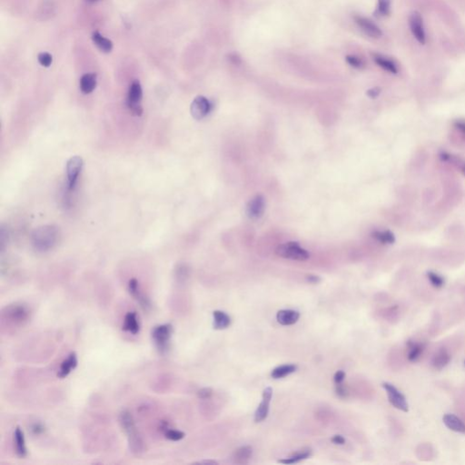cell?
<instances>
[{"instance_id": "cell-44", "label": "cell", "mask_w": 465, "mask_h": 465, "mask_svg": "<svg viewBox=\"0 0 465 465\" xmlns=\"http://www.w3.org/2000/svg\"><path fill=\"white\" fill-rule=\"evenodd\" d=\"M229 57L230 60L232 61V62H234L235 64H240V62H241L240 57L236 55V54H231V55H229Z\"/></svg>"}, {"instance_id": "cell-31", "label": "cell", "mask_w": 465, "mask_h": 465, "mask_svg": "<svg viewBox=\"0 0 465 465\" xmlns=\"http://www.w3.org/2000/svg\"><path fill=\"white\" fill-rule=\"evenodd\" d=\"M392 0H378L377 14L381 17H387L391 12Z\"/></svg>"}, {"instance_id": "cell-40", "label": "cell", "mask_w": 465, "mask_h": 465, "mask_svg": "<svg viewBox=\"0 0 465 465\" xmlns=\"http://www.w3.org/2000/svg\"><path fill=\"white\" fill-rule=\"evenodd\" d=\"M380 93H381V89L379 88H374L367 91V96L370 97L371 99H376Z\"/></svg>"}, {"instance_id": "cell-2", "label": "cell", "mask_w": 465, "mask_h": 465, "mask_svg": "<svg viewBox=\"0 0 465 465\" xmlns=\"http://www.w3.org/2000/svg\"><path fill=\"white\" fill-rule=\"evenodd\" d=\"M174 332L173 325L170 323H164L155 326L152 330L151 336L154 344L160 354L166 353L169 348L170 340Z\"/></svg>"}, {"instance_id": "cell-3", "label": "cell", "mask_w": 465, "mask_h": 465, "mask_svg": "<svg viewBox=\"0 0 465 465\" xmlns=\"http://www.w3.org/2000/svg\"><path fill=\"white\" fill-rule=\"evenodd\" d=\"M275 253L278 257L296 261H306L310 258L309 253L296 243H287L285 245H281L276 248Z\"/></svg>"}, {"instance_id": "cell-20", "label": "cell", "mask_w": 465, "mask_h": 465, "mask_svg": "<svg viewBox=\"0 0 465 465\" xmlns=\"http://www.w3.org/2000/svg\"><path fill=\"white\" fill-rule=\"evenodd\" d=\"M97 83H98V80H97L96 74L94 73L85 74L81 77L80 82H79V86H80L82 93L87 94V95L92 93L97 87Z\"/></svg>"}, {"instance_id": "cell-42", "label": "cell", "mask_w": 465, "mask_h": 465, "mask_svg": "<svg viewBox=\"0 0 465 465\" xmlns=\"http://www.w3.org/2000/svg\"><path fill=\"white\" fill-rule=\"evenodd\" d=\"M332 442L335 443V444L343 445V444H345V439L343 437V436H341V435H335V436H334L333 439H332Z\"/></svg>"}, {"instance_id": "cell-17", "label": "cell", "mask_w": 465, "mask_h": 465, "mask_svg": "<svg viewBox=\"0 0 465 465\" xmlns=\"http://www.w3.org/2000/svg\"><path fill=\"white\" fill-rule=\"evenodd\" d=\"M300 313L295 310H281L276 314L277 322L282 325H292L298 321Z\"/></svg>"}, {"instance_id": "cell-7", "label": "cell", "mask_w": 465, "mask_h": 465, "mask_svg": "<svg viewBox=\"0 0 465 465\" xmlns=\"http://www.w3.org/2000/svg\"><path fill=\"white\" fill-rule=\"evenodd\" d=\"M83 167V159L75 155L72 156L66 163V175H67V182H68V189L72 190L77 184L79 174Z\"/></svg>"}, {"instance_id": "cell-30", "label": "cell", "mask_w": 465, "mask_h": 465, "mask_svg": "<svg viewBox=\"0 0 465 465\" xmlns=\"http://www.w3.org/2000/svg\"><path fill=\"white\" fill-rule=\"evenodd\" d=\"M455 135L454 137H457L458 142L465 146V121H456L454 125Z\"/></svg>"}, {"instance_id": "cell-32", "label": "cell", "mask_w": 465, "mask_h": 465, "mask_svg": "<svg viewBox=\"0 0 465 465\" xmlns=\"http://www.w3.org/2000/svg\"><path fill=\"white\" fill-rule=\"evenodd\" d=\"M427 278L429 279L432 286H434L435 288H441L444 285V279L443 276H441L440 274H436L434 272H432V271L428 272Z\"/></svg>"}, {"instance_id": "cell-43", "label": "cell", "mask_w": 465, "mask_h": 465, "mask_svg": "<svg viewBox=\"0 0 465 465\" xmlns=\"http://www.w3.org/2000/svg\"><path fill=\"white\" fill-rule=\"evenodd\" d=\"M307 281L309 283H312V284H317L319 283L321 279L318 277V276H315V275H308L307 277Z\"/></svg>"}, {"instance_id": "cell-26", "label": "cell", "mask_w": 465, "mask_h": 465, "mask_svg": "<svg viewBox=\"0 0 465 465\" xmlns=\"http://www.w3.org/2000/svg\"><path fill=\"white\" fill-rule=\"evenodd\" d=\"M311 454H312V451L310 449H304V450L296 453V454H294L293 456H291L287 459L280 460L278 463L284 464V465H293V464L299 463L300 461H303V460L309 458L311 456Z\"/></svg>"}, {"instance_id": "cell-6", "label": "cell", "mask_w": 465, "mask_h": 465, "mask_svg": "<svg viewBox=\"0 0 465 465\" xmlns=\"http://www.w3.org/2000/svg\"><path fill=\"white\" fill-rule=\"evenodd\" d=\"M383 389L386 391L388 396L390 404L394 406V408L400 411L407 413L409 411V405L405 395L400 392L392 383H383Z\"/></svg>"}, {"instance_id": "cell-21", "label": "cell", "mask_w": 465, "mask_h": 465, "mask_svg": "<svg viewBox=\"0 0 465 465\" xmlns=\"http://www.w3.org/2000/svg\"><path fill=\"white\" fill-rule=\"evenodd\" d=\"M407 348H408V354H407L408 360L413 362L419 360V358L421 357L424 351L425 346L422 343H418V342L409 340L407 342Z\"/></svg>"}, {"instance_id": "cell-11", "label": "cell", "mask_w": 465, "mask_h": 465, "mask_svg": "<svg viewBox=\"0 0 465 465\" xmlns=\"http://www.w3.org/2000/svg\"><path fill=\"white\" fill-rule=\"evenodd\" d=\"M272 396H273V389L271 387H267L263 390V401L258 406V410L256 411V413H255L256 422H261L266 419V417L268 415L269 405L272 400Z\"/></svg>"}, {"instance_id": "cell-38", "label": "cell", "mask_w": 465, "mask_h": 465, "mask_svg": "<svg viewBox=\"0 0 465 465\" xmlns=\"http://www.w3.org/2000/svg\"><path fill=\"white\" fill-rule=\"evenodd\" d=\"M212 394H213V391L211 388H202L197 392L198 397L201 399H208L212 396Z\"/></svg>"}, {"instance_id": "cell-24", "label": "cell", "mask_w": 465, "mask_h": 465, "mask_svg": "<svg viewBox=\"0 0 465 465\" xmlns=\"http://www.w3.org/2000/svg\"><path fill=\"white\" fill-rule=\"evenodd\" d=\"M213 328L223 330L227 328L231 324V318L228 314L222 311H214L213 312Z\"/></svg>"}, {"instance_id": "cell-27", "label": "cell", "mask_w": 465, "mask_h": 465, "mask_svg": "<svg viewBox=\"0 0 465 465\" xmlns=\"http://www.w3.org/2000/svg\"><path fill=\"white\" fill-rule=\"evenodd\" d=\"M296 369H297V366L295 364L281 365V366L276 367L275 369L273 370V372L271 373V376L274 379H281V378L285 377V376L289 375L291 373L296 372Z\"/></svg>"}, {"instance_id": "cell-8", "label": "cell", "mask_w": 465, "mask_h": 465, "mask_svg": "<svg viewBox=\"0 0 465 465\" xmlns=\"http://www.w3.org/2000/svg\"><path fill=\"white\" fill-rule=\"evenodd\" d=\"M409 25H410L411 31L416 40L420 44H425V41H426L425 30H424L422 17L419 12L413 11L411 14L410 17H409Z\"/></svg>"}, {"instance_id": "cell-15", "label": "cell", "mask_w": 465, "mask_h": 465, "mask_svg": "<svg viewBox=\"0 0 465 465\" xmlns=\"http://www.w3.org/2000/svg\"><path fill=\"white\" fill-rule=\"evenodd\" d=\"M77 362L78 361H77V354L73 352L67 356L66 360L62 362L57 372V377L61 378V379L66 378L72 372V370H74L77 366Z\"/></svg>"}, {"instance_id": "cell-1", "label": "cell", "mask_w": 465, "mask_h": 465, "mask_svg": "<svg viewBox=\"0 0 465 465\" xmlns=\"http://www.w3.org/2000/svg\"><path fill=\"white\" fill-rule=\"evenodd\" d=\"M56 236V230L53 226H43L34 232L33 245L39 251H47L55 245Z\"/></svg>"}, {"instance_id": "cell-14", "label": "cell", "mask_w": 465, "mask_h": 465, "mask_svg": "<svg viewBox=\"0 0 465 465\" xmlns=\"http://www.w3.org/2000/svg\"><path fill=\"white\" fill-rule=\"evenodd\" d=\"M443 421L444 425L451 431L465 434V423L460 419L458 416L447 413L443 416Z\"/></svg>"}, {"instance_id": "cell-41", "label": "cell", "mask_w": 465, "mask_h": 465, "mask_svg": "<svg viewBox=\"0 0 465 465\" xmlns=\"http://www.w3.org/2000/svg\"><path fill=\"white\" fill-rule=\"evenodd\" d=\"M336 394L339 395L340 397H345L347 395V392L345 390V386L342 383L336 384Z\"/></svg>"}, {"instance_id": "cell-35", "label": "cell", "mask_w": 465, "mask_h": 465, "mask_svg": "<svg viewBox=\"0 0 465 465\" xmlns=\"http://www.w3.org/2000/svg\"><path fill=\"white\" fill-rule=\"evenodd\" d=\"M38 60H39V64L41 66H45V67H50L51 64H52V62H53V57L49 53L42 52L38 55Z\"/></svg>"}, {"instance_id": "cell-46", "label": "cell", "mask_w": 465, "mask_h": 465, "mask_svg": "<svg viewBox=\"0 0 465 465\" xmlns=\"http://www.w3.org/2000/svg\"></svg>"}, {"instance_id": "cell-36", "label": "cell", "mask_w": 465, "mask_h": 465, "mask_svg": "<svg viewBox=\"0 0 465 465\" xmlns=\"http://www.w3.org/2000/svg\"><path fill=\"white\" fill-rule=\"evenodd\" d=\"M128 291L130 293V295L134 297L136 296L140 293V289H139V285H138V282H137V279L133 278V279L129 281L128 283Z\"/></svg>"}, {"instance_id": "cell-10", "label": "cell", "mask_w": 465, "mask_h": 465, "mask_svg": "<svg viewBox=\"0 0 465 465\" xmlns=\"http://www.w3.org/2000/svg\"><path fill=\"white\" fill-rule=\"evenodd\" d=\"M357 26L361 28L362 31L366 34L368 37L372 39H379L383 36V32L381 28L378 27L376 24L372 22L369 18L362 17V16H355L354 17Z\"/></svg>"}, {"instance_id": "cell-19", "label": "cell", "mask_w": 465, "mask_h": 465, "mask_svg": "<svg viewBox=\"0 0 465 465\" xmlns=\"http://www.w3.org/2000/svg\"><path fill=\"white\" fill-rule=\"evenodd\" d=\"M372 59L376 63V65H378L380 67H382L385 71L389 72L391 74H397L398 73L397 65L394 63V61L390 59L388 57L380 55V54H373L372 55Z\"/></svg>"}, {"instance_id": "cell-29", "label": "cell", "mask_w": 465, "mask_h": 465, "mask_svg": "<svg viewBox=\"0 0 465 465\" xmlns=\"http://www.w3.org/2000/svg\"><path fill=\"white\" fill-rule=\"evenodd\" d=\"M441 158L443 159V161L445 162H449L451 164L456 166L457 168H459L461 170V172L465 175V162L463 161L462 159L458 158L454 155H449L447 153H443L441 155Z\"/></svg>"}, {"instance_id": "cell-39", "label": "cell", "mask_w": 465, "mask_h": 465, "mask_svg": "<svg viewBox=\"0 0 465 465\" xmlns=\"http://www.w3.org/2000/svg\"><path fill=\"white\" fill-rule=\"evenodd\" d=\"M345 378V372H344V371H338V372H335V374H334V382H335L336 384H339V383H342L344 382Z\"/></svg>"}, {"instance_id": "cell-18", "label": "cell", "mask_w": 465, "mask_h": 465, "mask_svg": "<svg viewBox=\"0 0 465 465\" xmlns=\"http://www.w3.org/2000/svg\"><path fill=\"white\" fill-rule=\"evenodd\" d=\"M451 361V355L445 348H441L436 352L433 356L432 364L436 370H442L444 367L447 366Z\"/></svg>"}, {"instance_id": "cell-22", "label": "cell", "mask_w": 465, "mask_h": 465, "mask_svg": "<svg viewBox=\"0 0 465 465\" xmlns=\"http://www.w3.org/2000/svg\"><path fill=\"white\" fill-rule=\"evenodd\" d=\"M123 330L128 332L130 334H136L139 333L140 326H139V322L137 320V313L135 312H129L126 313V317L124 320V324H123Z\"/></svg>"}, {"instance_id": "cell-12", "label": "cell", "mask_w": 465, "mask_h": 465, "mask_svg": "<svg viewBox=\"0 0 465 465\" xmlns=\"http://www.w3.org/2000/svg\"><path fill=\"white\" fill-rule=\"evenodd\" d=\"M264 208L265 204L263 197L262 196H257L253 198L247 206V215L251 219L260 218L263 215Z\"/></svg>"}, {"instance_id": "cell-9", "label": "cell", "mask_w": 465, "mask_h": 465, "mask_svg": "<svg viewBox=\"0 0 465 465\" xmlns=\"http://www.w3.org/2000/svg\"><path fill=\"white\" fill-rule=\"evenodd\" d=\"M212 108V104L207 98L199 96L194 99L191 104V114L194 118L197 120H200L210 113Z\"/></svg>"}, {"instance_id": "cell-37", "label": "cell", "mask_w": 465, "mask_h": 465, "mask_svg": "<svg viewBox=\"0 0 465 465\" xmlns=\"http://www.w3.org/2000/svg\"><path fill=\"white\" fill-rule=\"evenodd\" d=\"M30 430H31V432H32L34 435H41L46 431V426H45L44 423L38 421V422H35L31 425Z\"/></svg>"}, {"instance_id": "cell-33", "label": "cell", "mask_w": 465, "mask_h": 465, "mask_svg": "<svg viewBox=\"0 0 465 465\" xmlns=\"http://www.w3.org/2000/svg\"><path fill=\"white\" fill-rule=\"evenodd\" d=\"M164 436L166 439H168L170 441H174V442H177V441H180L183 438L186 436L185 432H181V431H178V430H175V429H167L165 432H164Z\"/></svg>"}, {"instance_id": "cell-34", "label": "cell", "mask_w": 465, "mask_h": 465, "mask_svg": "<svg viewBox=\"0 0 465 465\" xmlns=\"http://www.w3.org/2000/svg\"><path fill=\"white\" fill-rule=\"evenodd\" d=\"M346 61L347 63L350 65L351 66L355 67V68H362L364 66V62L362 59L361 57L359 56H356V55H347L346 56Z\"/></svg>"}, {"instance_id": "cell-4", "label": "cell", "mask_w": 465, "mask_h": 465, "mask_svg": "<svg viewBox=\"0 0 465 465\" xmlns=\"http://www.w3.org/2000/svg\"><path fill=\"white\" fill-rule=\"evenodd\" d=\"M3 317L8 322L15 324H24L30 315V311L28 307L22 304H15L6 307L3 310Z\"/></svg>"}, {"instance_id": "cell-28", "label": "cell", "mask_w": 465, "mask_h": 465, "mask_svg": "<svg viewBox=\"0 0 465 465\" xmlns=\"http://www.w3.org/2000/svg\"><path fill=\"white\" fill-rule=\"evenodd\" d=\"M372 237L383 244H394L395 241L394 234L390 231H375L372 233Z\"/></svg>"}, {"instance_id": "cell-25", "label": "cell", "mask_w": 465, "mask_h": 465, "mask_svg": "<svg viewBox=\"0 0 465 465\" xmlns=\"http://www.w3.org/2000/svg\"><path fill=\"white\" fill-rule=\"evenodd\" d=\"M252 448L250 446H243L241 448L236 450L234 460L236 464L245 465L247 464L248 461L252 457Z\"/></svg>"}, {"instance_id": "cell-13", "label": "cell", "mask_w": 465, "mask_h": 465, "mask_svg": "<svg viewBox=\"0 0 465 465\" xmlns=\"http://www.w3.org/2000/svg\"><path fill=\"white\" fill-rule=\"evenodd\" d=\"M119 423L122 429L125 431L129 438L135 437L138 435L137 432V427L133 419V416L128 411H123L119 414Z\"/></svg>"}, {"instance_id": "cell-5", "label": "cell", "mask_w": 465, "mask_h": 465, "mask_svg": "<svg viewBox=\"0 0 465 465\" xmlns=\"http://www.w3.org/2000/svg\"><path fill=\"white\" fill-rule=\"evenodd\" d=\"M143 98L142 87L139 81H134L129 87L128 95H127V105L132 112V114L136 115H142V106L141 101Z\"/></svg>"}, {"instance_id": "cell-16", "label": "cell", "mask_w": 465, "mask_h": 465, "mask_svg": "<svg viewBox=\"0 0 465 465\" xmlns=\"http://www.w3.org/2000/svg\"><path fill=\"white\" fill-rule=\"evenodd\" d=\"M14 443L16 446V454L19 458H25L28 455V450L26 446V440L22 430L17 427L14 432Z\"/></svg>"}, {"instance_id": "cell-23", "label": "cell", "mask_w": 465, "mask_h": 465, "mask_svg": "<svg viewBox=\"0 0 465 465\" xmlns=\"http://www.w3.org/2000/svg\"><path fill=\"white\" fill-rule=\"evenodd\" d=\"M92 40H93L95 45L99 48V50L104 53H109L111 50H113V43L112 41L106 38H104L103 35L96 31L92 34Z\"/></svg>"}, {"instance_id": "cell-45", "label": "cell", "mask_w": 465, "mask_h": 465, "mask_svg": "<svg viewBox=\"0 0 465 465\" xmlns=\"http://www.w3.org/2000/svg\"><path fill=\"white\" fill-rule=\"evenodd\" d=\"M88 2H90V3H95V2H98L99 0H87Z\"/></svg>"}]
</instances>
